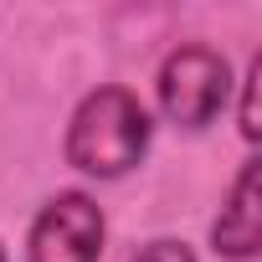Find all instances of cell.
I'll list each match as a JSON object with an SVG mask.
<instances>
[{"label": "cell", "mask_w": 262, "mask_h": 262, "mask_svg": "<svg viewBox=\"0 0 262 262\" xmlns=\"http://www.w3.org/2000/svg\"><path fill=\"white\" fill-rule=\"evenodd\" d=\"M236 77H231V62L211 47V41H180L160 72H155V103L160 113L175 123V128H206L216 123V113L226 108Z\"/></svg>", "instance_id": "2"}, {"label": "cell", "mask_w": 262, "mask_h": 262, "mask_svg": "<svg viewBox=\"0 0 262 262\" xmlns=\"http://www.w3.org/2000/svg\"><path fill=\"white\" fill-rule=\"evenodd\" d=\"M128 262H195V252L185 242H175V236H160V242H144Z\"/></svg>", "instance_id": "6"}, {"label": "cell", "mask_w": 262, "mask_h": 262, "mask_svg": "<svg viewBox=\"0 0 262 262\" xmlns=\"http://www.w3.org/2000/svg\"><path fill=\"white\" fill-rule=\"evenodd\" d=\"M149 139H155V118L139 103V93L103 82L77 98L62 134V160L88 180H123L149 155Z\"/></svg>", "instance_id": "1"}, {"label": "cell", "mask_w": 262, "mask_h": 262, "mask_svg": "<svg viewBox=\"0 0 262 262\" xmlns=\"http://www.w3.org/2000/svg\"><path fill=\"white\" fill-rule=\"evenodd\" d=\"M103 206L88 190H57L26 231V262H98L103 257Z\"/></svg>", "instance_id": "3"}, {"label": "cell", "mask_w": 262, "mask_h": 262, "mask_svg": "<svg viewBox=\"0 0 262 262\" xmlns=\"http://www.w3.org/2000/svg\"><path fill=\"white\" fill-rule=\"evenodd\" d=\"M236 93H242V103H236V128H242L247 144H257V139H262V113H257V93H262V52H252L247 72L236 77Z\"/></svg>", "instance_id": "5"}, {"label": "cell", "mask_w": 262, "mask_h": 262, "mask_svg": "<svg viewBox=\"0 0 262 262\" xmlns=\"http://www.w3.org/2000/svg\"><path fill=\"white\" fill-rule=\"evenodd\" d=\"M211 247L226 262H252L262 252V165L242 160L216 221H211Z\"/></svg>", "instance_id": "4"}, {"label": "cell", "mask_w": 262, "mask_h": 262, "mask_svg": "<svg viewBox=\"0 0 262 262\" xmlns=\"http://www.w3.org/2000/svg\"><path fill=\"white\" fill-rule=\"evenodd\" d=\"M0 262H11V257H6V242H0Z\"/></svg>", "instance_id": "7"}]
</instances>
